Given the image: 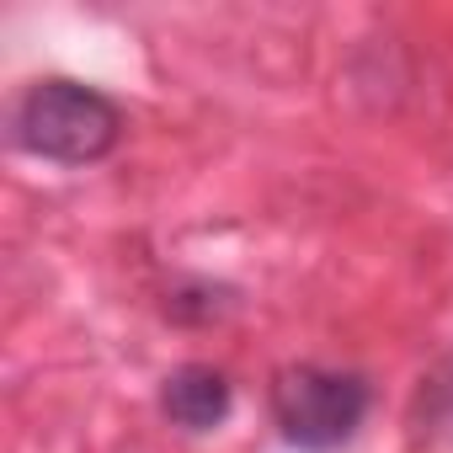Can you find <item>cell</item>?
<instances>
[{
    "label": "cell",
    "mask_w": 453,
    "mask_h": 453,
    "mask_svg": "<svg viewBox=\"0 0 453 453\" xmlns=\"http://www.w3.org/2000/svg\"><path fill=\"white\" fill-rule=\"evenodd\" d=\"M421 421L432 437H453V357L426 379L421 389Z\"/></svg>",
    "instance_id": "cell-4"
},
{
    "label": "cell",
    "mask_w": 453,
    "mask_h": 453,
    "mask_svg": "<svg viewBox=\"0 0 453 453\" xmlns=\"http://www.w3.org/2000/svg\"><path fill=\"white\" fill-rule=\"evenodd\" d=\"M160 411L181 432H213V426L230 421V411H235V384L224 379L213 363H181L160 384Z\"/></svg>",
    "instance_id": "cell-3"
},
{
    "label": "cell",
    "mask_w": 453,
    "mask_h": 453,
    "mask_svg": "<svg viewBox=\"0 0 453 453\" xmlns=\"http://www.w3.org/2000/svg\"><path fill=\"white\" fill-rule=\"evenodd\" d=\"M373 405V384L357 368H331V363H294L273 379V421L283 442L304 453H331L352 442Z\"/></svg>",
    "instance_id": "cell-2"
},
{
    "label": "cell",
    "mask_w": 453,
    "mask_h": 453,
    "mask_svg": "<svg viewBox=\"0 0 453 453\" xmlns=\"http://www.w3.org/2000/svg\"><path fill=\"white\" fill-rule=\"evenodd\" d=\"M12 134L38 160L91 165V160L112 155V144L123 139V112L96 86L70 81V75H49V81L27 86V96L17 102Z\"/></svg>",
    "instance_id": "cell-1"
}]
</instances>
